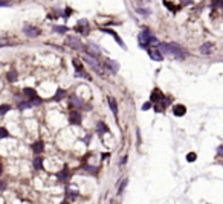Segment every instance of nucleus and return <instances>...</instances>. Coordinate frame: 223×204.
Listing matches in <instances>:
<instances>
[{"mask_svg": "<svg viewBox=\"0 0 223 204\" xmlns=\"http://www.w3.org/2000/svg\"><path fill=\"white\" fill-rule=\"evenodd\" d=\"M168 50H170V54L174 55L177 59H183V58L187 57V52L179 44H176V43H170V44H168Z\"/></svg>", "mask_w": 223, "mask_h": 204, "instance_id": "1", "label": "nucleus"}, {"mask_svg": "<svg viewBox=\"0 0 223 204\" xmlns=\"http://www.w3.org/2000/svg\"><path fill=\"white\" fill-rule=\"evenodd\" d=\"M84 61H86V63H87L90 67L93 69V70L96 72V73H98V75H99V76H104V72H103V69H101V66L98 64V61H96L95 58L89 57V55H86V57H84Z\"/></svg>", "mask_w": 223, "mask_h": 204, "instance_id": "2", "label": "nucleus"}, {"mask_svg": "<svg viewBox=\"0 0 223 204\" xmlns=\"http://www.w3.org/2000/svg\"><path fill=\"white\" fill-rule=\"evenodd\" d=\"M67 44L71 46L72 49H75V50H80V52H84V46L81 44V41H80L78 38H73V37H69V38H67Z\"/></svg>", "mask_w": 223, "mask_h": 204, "instance_id": "3", "label": "nucleus"}, {"mask_svg": "<svg viewBox=\"0 0 223 204\" xmlns=\"http://www.w3.org/2000/svg\"><path fill=\"white\" fill-rule=\"evenodd\" d=\"M147 52H148V55L151 59L154 61H162L164 59V55L161 54V50H157V49H153V47H147Z\"/></svg>", "mask_w": 223, "mask_h": 204, "instance_id": "4", "label": "nucleus"}, {"mask_svg": "<svg viewBox=\"0 0 223 204\" xmlns=\"http://www.w3.org/2000/svg\"><path fill=\"white\" fill-rule=\"evenodd\" d=\"M86 52H87L89 55H93V57H98V55L101 54V50H99V46H95L93 43H89V44H87V49H86Z\"/></svg>", "mask_w": 223, "mask_h": 204, "instance_id": "5", "label": "nucleus"}, {"mask_svg": "<svg viewBox=\"0 0 223 204\" xmlns=\"http://www.w3.org/2000/svg\"><path fill=\"white\" fill-rule=\"evenodd\" d=\"M164 99V94H162V91L161 90H153V93H151V96H150V101L151 102H154V104H159V102Z\"/></svg>", "mask_w": 223, "mask_h": 204, "instance_id": "6", "label": "nucleus"}, {"mask_svg": "<svg viewBox=\"0 0 223 204\" xmlns=\"http://www.w3.org/2000/svg\"><path fill=\"white\" fill-rule=\"evenodd\" d=\"M101 31H103V32H106V34H110V35H113V37H115V40H116V43H118V44L121 46L122 49H127V47H125V44L122 43V40H121V38L118 37V34H116V32H115V31H112V29H104V28H103Z\"/></svg>", "mask_w": 223, "mask_h": 204, "instance_id": "7", "label": "nucleus"}, {"mask_svg": "<svg viewBox=\"0 0 223 204\" xmlns=\"http://www.w3.org/2000/svg\"><path fill=\"white\" fill-rule=\"evenodd\" d=\"M69 120H71V124H73V125H80L81 124V113H78V111H72Z\"/></svg>", "mask_w": 223, "mask_h": 204, "instance_id": "8", "label": "nucleus"}, {"mask_svg": "<svg viewBox=\"0 0 223 204\" xmlns=\"http://www.w3.org/2000/svg\"><path fill=\"white\" fill-rule=\"evenodd\" d=\"M23 32L26 35H29V37H35V35L40 34V29H38V28H35V26H32V28L26 26V28H23Z\"/></svg>", "mask_w": 223, "mask_h": 204, "instance_id": "9", "label": "nucleus"}, {"mask_svg": "<svg viewBox=\"0 0 223 204\" xmlns=\"http://www.w3.org/2000/svg\"><path fill=\"white\" fill-rule=\"evenodd\" d=\"M106 67L109 69V70H112L113 73H116L118 69H119V64H118L116 61H113V59H107L106 61Z\"/></svg>", "mask_w": 223, "mask_h": 204, "instance_id": "10", "label": "nucleus"}, {"mask_svg": "<svg viewBox=\"0 0 223 204\" xmlns=\"http://www.w3.org/2000/svg\"><path fill=\"white\" fill-rule=\"evenodd\" d=\"M173 113H174V116H183L187 113V107L185 105H174Z\"/></svg>", "mask_w": 223, "mask_h": 204, "instance_id": "11", "label": "nucleus"}, {"mask_svg": "<svg viewBox=\"0 0 223 204\" xmlns=\"http://www.w3.org/2000/svg\"><path fill=\"white\" fill-rule=\"evenodd\" d=\"M109 107H110V110H112V113L115 114V116H118V104L116 101H115V98H109Z\"/></svg>", "mask_w": 223, "mask_h": 204, "instance_id": "12", "label": "nucleus"}, {"mask_svg": "<svg viewBox=\"0 0 223 204\" xmlns=\"http://www.w3.org/2000/svg\"><path fill=\"white\" fill-rule=\"evenodd\" d=\"M96 131H98L99 134H104V133H109V128L104 125V122H98V124H96Z\"/></svg>", "mask_w": 223, "mask_h": 204, "instance_id": "13", "label": "nucleus"}, {"mask_svg": "<svg viewBox=\"0 0 223 204\" xmlns=\"http://www.w3.org/2000/svg\"><path fill=\"white\" fill-rule=\"evenodd\" d=\"M211 49H212V43H205V44L200 47V52H202L203 55H208V54L211 52Z\"/></svg>", "mask_w": 223, "mask_h": 204, "instance_id": "14", "label": "nucleus"}, {"mask_svg": "<svg viewBox=\"0 0 223 204\" xmlns=\"http://www.w3.org/2000/svg\"><path fill=\"white\" fill-rule=\"evenodd\" d=\"M43 142H35L34 145H32V149H34V152H37V154H40V152H43Z\"/></svg>", "mask_w": 223, "mask_h": 204, "instance_id": "15", "label": "nucleus"}, {"mask_svg": "<svg viewBox=\"0 0 223 204\" xmlns=\"http://www.w3.org/2000/svg\"><path fill=\"white\" fill-rule=\"evenodd\" d=\"M64 96H66V91L60 90V89H58V90H57V93H55V96H54V101H61Z\"/></svg>", "mask_w": 223, "mask_h": 204, "instance_id": "16", "label": "nucleus"}, {"mask_svg": "<svg viewBox=\"0 0 223 204\" xmlns=\"http://www.w3.org/2000/svg\"><path fill=\"white\" fill-rule=\"evenodd\" d=\"M11 110V107L8 105V104H3V105H0V116H5V114L8 113Z\"/></svg>", "mask_w": 223, "mask_h": 204, "instance_id": "17", "label": "nucleus"}, {"mask_svg": "<svg viewBox=\"0 0 223 204\" xmlns=\"http://www.w3.org/2000/svg\"><path fill=\"white\" fill-rule=\"evenodd\" d=\"M71 102L75 105V107H81L82 105V101H80V98H78V96H75V94L71 98Z\"/></svg>", "mask_w": 223, "mask_h": 204, "instance_id": "18", "label": "nucleus"}, {"mask_svg": "<svg viewBox=\"0 0 223 204\" xmlns=\"http://www.w3.org/2000/svg\"><path fill=\"white\" fill-rule=\"evenodd\" d=\"M23 93L28 96V98H29V99H32V98L35 96V91L32 90V89H23Z\"/></svg>", "mask_w": 223, "mask_h": 204, "instance_id": "19", "label": "nucleus"}, {"mask_svg": "<svg viewBox=\"0 0 223 204\" xmlns=\"http://www.w3.org/2000/svg\"><path fill=\"white\" fill-rule=\"evenodd\" d=\"M32 104L31 102H20L19 104V110H26V108H31Z\"/></svg>", "mask_w": 223, "mask_h": 204, "instance_id": "20", "label": "nucleus"}, {"mask_svg": "<svg viewBox=\"0 0 223 204\" xmlns=\"http://www.w3.org/2000/svg\"><path fill=\"white\" fill-rule=\"evenodd\" d=\"M54 31L60 32V34H64V32H67V28L66 26H54Z\"/></svg>", "mask_w": 223, "mask_h": 204, "instance_id": "21", "label": "nucleus"}, {"mask_svg": "<svg viewBox=\"0 0 223 204\" xmlns=\"http://www.w3.org/2000/svg\"><path fill=\"white\" fill-rule=\"evenodd\" d=\"M34 166H35V169H41V168H43V160L35 159L34 160Z\"/></svg>", "mask_w": 223, "mask_h": 204, "instance_id": "22", "label": "nucleus"}, {"mask_svg": "<svg viewBox=\"0 0 223 204\" xmlns=\"http://www.w3.org/2000/svg\"><path fill=\"white\" fill-rule=\"evenodd\" d=\"M8 136H9L8 130H6V128H0V139H6Z\"/></svg>", "mask_w": 223, "mask_h": 204, "instance_id": "23", "label": "nucleus"}, {"mask_svg": "<svg viewBox=\"0 0 223 204\" xmlns=\"http://www.w3.org/2000/svg\"><path fill=\"white\" fill-rule=\"evenodd\" d=\"M41 99H40V98H37V96H34V98H32V99H31V104H32V105H41Z\"/></svg>", "mask_w": 223, "mask_h": 204, "instance_id": "24", "label": "nucleus"}, {"mask_svg": "<svg viewBox=\"0 0 223 204\" xmlns=\"http://www.w3.org/2000/svg\"><path fill=\"white\" fill-rule=\"evenodd\" d=\"M9 40H6V38H0V47H6V46H9Z\"/></svg>", "mask_w": 223, "mask_h": 204, "instance_id": "25", "label": "nucleus"}, {"mask_svg": "<svg viewBox=\"0 0 223 204\" xmlns=\"http://www.w3.org/2000/svg\"><path fill=\"white\" fill-rule=\"evenodd\" d=\"M136 12H139L141 15H150V9H142V8H138Z\"/></svg>", "mask_w": 223, "mask_h": 204, "instance_id": "26", "label": "nucleus"}, {"mask_svg": "<svg viewBox=\"0 0 223 204\" xmlns=\"http://www.w3.org/2000/svg\"><path fill=\"white\" fill-rule=\"evenodd\" d=\"M67 177H69V174H67V171H63L61 174H58V178H60V180H66Z\"/></svg>", "mask_w": 223, "mask_h": 204, "instance_id": "27", "label": "nucleus"}, {"mask_svg": "<svg viewBox=\"0 0 223 204\" xmlns=\"http://www.w3.org/2000/svg\"><path fill=\"white\" fill-rule=\"evenodd\" d=\"M196 159H197V156H196L194 152H189V154L187 156V160H188V161H194Z\"/></svg>", "mask_w": 223, "mask_h": 204, "instance_id": "28", "label": "nucleus"}, {"mask_svg": "<svg viewBox=\"0 0 223 204\" xmlns=\"http://www.w3.org/2000/svg\"><path fill=\"white\" fill-rule=\"evenodd\" d=\"M15 75H17V73H15L14 70H12V72H9V73H8V79H9V81H15V79H17V76H15Z\"/></svg>", "mask_w": 223, "mask_h": 204, "instance_id": "29", "label": "nucleus"}, {"mask_svg": "<svg viewBox=\"0 0 223 204\" xmlns=\"http://www.w3.org/2000/svg\"><path fill=\"white\" fill-rule=\"evenodd\" d=\"M150 44H156V46L159 44V41H157V38H156V37H153V35L150 37V41H148V46H150Z\"/></svg>", "mask_w": 223, "mask_h": 204, "instance_id": "30", "label": "nucleus"}, {"mask_svg": "<svg viewBox=\"0 0 223 204\" xmlns=\"http://www.w3.org/2000/svg\"><path fill=\"white\" fill-rule=\"evenodd\" d=\"M212 6H214V8H219V6H223V2H222V0H214Z\"/></svg>", "mask_w": 223, "mask_h": 204, "instance_id": "31", "label": "nucleus"}, {"mask_svg": "<svg viewBox=\"0 0 223 204\" xmlns=\"http://www.w3.org/2000/svg\"><path fill=\"white\" fill-rule=\"evenodd\" d=\"M150 107H151V101H150V102H145V104H144V105H142V110H144V111H145V110H148V108H150Z\"/></svg>", "mask_w": 223, "mask_h": 204, "instance_id": "32", "label": "nucleus"}, {"mask_svg": "<svg viewBox=\"0 0 223 204\" xmlns=\"http://www.w3.org/2000/svg\"><path fill=\"white\" fill-rule=\"evenodd\" d=\"M125 184H127V180H124V181H122V184H121V187H119V193L122 192V191H124V187H125Z\"/></svg>", "mask_w": 223, "mask_h": 204, "instance_id": "33", "label": "nucleus"}, {"mask_svg": "<svg viewBox=\"0 0 223 204\" xmlns=\"http://www.w3.org/2000/svg\"><path fill=\"white\" fill-rule=\"evenodd\" d=\"M217 154H219V156H223V145H222V146H219V149H217Z\"/></svg>", "mask_w": 223, "mask_h": 204, "instance_id": "34", "label": "nucleus"}, {"mask_svg": "<svg viewBox=\"0 0 223 204\" xmlns=\"http://www.w3.org/2000/svg\"><path fill=\"white\" fill-rule=\"evenodd\" d=\"M0 6H9V2H0Z\"/></svg>", "mask_w": 223, "mask_h": 204, "instance_id": "35", "label": "nucleus"}, {"mask_svg": "<svg viewBox=\"0 0 223 204\" xmlns=\"http://www.w3.org/2000/svg\"><path fill=\"white\" fill-rule=\"evenodd\" d=\"M69 15H71V9L67 8V9H66V14H64V17H69Z\"/></svg>", "mask_w": 223, "mask_h": 204, "instance_id": "36", "label": "nucleus"}, {"mask_svg": "<svg viewBox=\"0 0 223 204\" xmlns=\"http://www.w3.org/2000/svg\"><path fill=\"white\" fill-rule=\"evenodd\" d=\"M5 187H6V186H5V183L0 181V189H5Z\"/></svg>", "mask_w": 223, "mask_h": 204, "instance_id": "37", "label": "nucleus"}, {"mask_svg": "<svg viewBox=\"0 0 223 204\" xmlns=\"http://www.w3.org/2000/svg\"><path fill=\"white\" fill-rule=\"evenodd\" d=\"M2 171H3V169H2V165H0V174H2Z\"/></svg>", "mask_w": 223, "mask_h": 204, "instance_id": "38", "label": "nucleus"}]
</instances>
